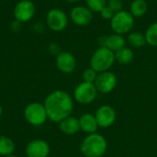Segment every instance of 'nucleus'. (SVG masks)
Listing matches in <instances>:
<instances>
[{
  "label": "nucleus",
  "mask_w": 157,
  "mask_h": 157,
  "mask_svg": "<svg viewBox=\"0 0 157 157\" xmlns=\"http://www.w3.org/2000/svg\"><path fill=\"white\" fill-rule=\"evenodd\" d=\"M48 119L53 122H61L71 116L74 109L73 98L63 90H55L49 94L44 101Z\"/></svg>",
  "instance_id": "1"
},
{
  "label": "nucleus",
  "mask_w": 157,
  "mask_h": 157,
  "mask_svg": "<svg viewBox=\"0 0 157 157\" xmlns=\"http://www.w3.org/2000/svg\"><path fill=\"white\" fill-rule=\"evenodd\" d=\"M108 148V143L104 136L99 133L88 134L81 143L80 151L85 157L103 156Z\"/></svg>",
  "instance_id": "2"
},
{
  "label": "nucleus",
  "mask_w": 157,
  "mask_h": 157,
  "mask_svg": "<svg viewBox=\"0 0 157 157\" xmlns=\"http://www.w3.org/2000/svg\"><path fill=\"white\" fill-rule=\"evenodd\" d=\"M115 52L101 46L95 51L90 59V67L98 73L109 71L115 63Z\"/></svg>",
  "instance_id": "3"
},
{
  "label": "nucleus",
  "mask_w": 157,
  "mask_h": 157,
  "mask_svg": "<svg viewBox=\"0 0 157 157\" xmlns=\"http://www.w3.org/2000/svg\"><path fill=\"white\" fill-rule=\"evenodd\" d=\"M134 17L126 10H121L114 14L110 19V28L114 33L124 35L129 33L134 27Z\"/></svg>",
  "instance_id": "4"
},
{
  "label": "nucleus",
  "mask_w": 157,
  "mask_h": 157,
  "mask_svg": "<svg viewBox=\"0 0 157 157\" xmlns=\"http://www.w3.org/2000/svg\"><path fill=\"white\" fill-rule=\"evenodd\" d=\"M24 117L26 121L33 126L42 125L48 119L44 105L39 102H32L29 104L25 108Z\"/></svg>",
  "instance_id": "5"
},
{
  "label": "nucleus",
  "mask_w": 157,
  "mask_h": 157,
  "mask_svg": "<svg viewBox=\"0 0 157 157\" xmlns=\"http://www.w3.org/2000/svg\"><path fill=\"white\" fill-rule=\"evenodd\" d=\"M47 27L55 32L64 30L68 25V17L66 13L60 8H52L46 15Z\"/></svg>",
  "instance_id": "6"
},
{
  "label": "nucleus",
  "mask_w": 157,
  "mask_h": 157,
  "mask_svg": "<svg viewBox=\"0 0 157 157\" xmlns=\"http://www.w3.org/2000/svg\"><path fill=\"white\" fill-rule=\"evenodd\" d=\"M98 95V90L93 83L82 82L80 83L74 91V98L80 104H90L92 103Z\"/></svg>",
  "instance_id": "7"
},
{
  "label": "nucleus",
  "mask_w": 157,
  "mask_h": 157,
  "mask_svg": "<svg viewBox=\"0 0 157 157\" xmlns=\"http://www.w3.org/2000/svg\"><path fill=\"white\" fill-rule=\"evenodd\" d=\"M36 6L31 0H20L14 7L13 15L16 20L20 23L29 21L35 15Z\"/></svg>",
  "instance_id": "8"
},
{
  "label": "nucleus",
  "mask_w": 157,
  "mask_h": 157,
  "mask_svg": "<svg viewBox=\"0 0 157 157\" xmlns=\"http://www.w3.org/2000/svg\"><path fill=\"white\" fill-rule=\"evenodd\" d=\"M117 76L110 71L98 73V77L95 81V86L98 92L102 94H109L112 92L117 86Z\"/></svg>",
  "instance_id": "9"
},
{
  "label": "nucleus",
  "mask_w": 157,
  "mask_h": 157,
  "mask_svg": "<svg viewBox=\"0 0 157 157\" xmlns=\"http://www.w3.org/2000/svg\"><path fill=\"white\" fill-rule=\"evenodd\" d=\"M95 117L98 127L107 129L114 124L116 121V111L109 105H102L97 109Z\"/></svg>",
  "instance_id": "10"
},
{
  "label": "nucleus",
  "mask_w": 157,
  "mask_h": 157,
  "mask_svg": "<svg viewBox=\"0 0 157 157\" xmlns=\"http://www.w3.org/2000/svg\"><path fill=\"white\" fill-rule=\"evenodd\" d=\"M70 18L77 26H87L93 20V12L86 6H77L71 10Z\"/></svg>",
  "instance_id": "11"
},
{
  "label": "nucleus",
  "mask_w": 157,
  "mask_h": 157,
  "mask_svg": "<svg viewBox=\"0 0 157 157\" xmlns=\"http://www.w3.org/2000/svg\"><path fill=\"white\" fill-rule=\"evenodd\" d=\"M56 66L62 73L71 74L75 70L76 59L69 52H61L56 55Z\"/></svg>",
  "instance_id": "12"
},
{
  "label": "nucleus",
  "mask_w": 157,
  "mask_h": 157,
  "mask_svg": "<svg viewBox=\"0 0 157 157\" xmlns=\"http://www.w3.org/2000/svg\"><path fill=\"white\" fill-rule=\"evenodd\" d=\"M25 151L28 157H48L51 150L47 142L37 139L29 143Z\"/></svg>",
  "instance_id": "13"
},
{
  "label": "nucleus",
  "mask_w": 157,
  "mask_h": 157,
  "mask_svg": "<svg viewBox=\"0 0 157 157\" xmlns=\"http://www.w3.org/2000/svg\"><path fill=\"white\" fill-rule=\"evenodd\" d=\"M101 44H102V46L108 48L109 50L112 51L113 52H116L117 51L125 47L126 40L124 39L123 35L113 33L107 37H104Z\"/></svg>",
  "instance_id": "14"
},
{
  "label": "nucleus",
  "mask_w": 157,
  "mask_h": 157,
  "mask_svg": "<svg viewBox=\"0 0 157 157\" xmlns=\"http://www.w3.org/2000/svg\"><path fill=\"white\" fill-rule=\"evenodd\" d=\"M80 122V128L81 131L85 132L87 134L95 133L97 132L98 129V124L96 120L95 115H92L91 113H85L79 118Z\"/></svg>",
  "instance_id": "15"
},
{
  "label": "nucleus",
  "mask_w": 157,
  "mask_h": 157,
  "mask_svg": "<svg viewBox=\"0 0 157 157\" xmlns=\"http://www.w3.org/2000/svg\"><path fill=\"white\" fill-rule=\"evenodd\" d=\"M59 126L60 130L67 135H74L81 130L79 119L73 116H69L63 120L59 122Z\"/></svg>",
  "instance_id": "16"
},
{
  "label": "nucleus",
  "mask_w": 157,
  "mask_h": 157,
  "mask_svg": "<svg viewBox=\"0 0 157 157\" xmlns=\"http://www.w3.org/2000/svg\"><path fill=\"white\" fill-rule=\"evenodd\" d=\"M133 58L134 53L132 50L126 46L115 52V60L121 64H129L133 61Z\"/></svg>",
  "instance_id": "17"
},
{
  "label": "nucleus",
  "mask_w": 157,
  "mask_h": 157,
  "mask_svg": "<svg viewBox=\"0 0 157 157\" xmlns=\"http://www.w3.org/2000/svg\"><path fill=\"white\" fill-rule=\"evenodd\" d=\"M130 12L134 17H142L148 9V5L145 0H133L131 4Z\"/></svg>",
  "instance_id": "18"
},
{
  "label": "nucleus",
  "mask_w": 157,
  "mask_h": 157,
  "mask_svg": "<svg viewBox=\"0 0 157 157\" xmlns=\"http://www.w3.org/2000/svg\"><path fill=\"white\" fill-rule=\"evenodd\" d=\"M127 40L129 44L134 48H141L144 46L145 44H147L145 35L139 31L131 32L127 37Z\"/></svg>",
  "instance_id": "19"
},
{
  "label": "nucleus",
  "mask_w": 157,
  "mask_h": 157,
  "mask_svg": "<svg viewBox=\"0 0 157 157\" xmlns=\"http://www.w3.org/2000/svg\"><path fill=\"white\" fill-rule=\"evenodd\" d=\"M14 150H15L14 142L6 136H0V155L2 156L11 155Z\"/></svg>",
  "instance_id": "20"
},
{
  "label": "nucleus",
  "mask_w": 157,
  "mask_h": 157,
  "mask_svg": "<svg viewBox=\"0 0 157 157\" xmlns=\"http://www.w3.org/2000/svg\"><path fill=\"white\" fill-rule=\"evenodd\" d=\"M144 35L147 44L153 47H157V22L151 24L147 28Z\"/></svg>",
  "instance_id": "21"
},
{
  "label": "nucleus",
  "mask_w": 157,
  "mask_h": 157,
  "mask_svg": "<svg viewBox=\"0 0 157 157\" xmlns=\"http://www.w3.org/2000/svg\"><path fill=\"white\" fill-rule=\"evenodd\" d=\"M108 0H86V6L92 12H100L106 6Z\"/></svg>",
  "instance_id": "22"
},
{
  "label": "nucleus",
  "mask_w": 157,
  "mask_h": 157,
  "mask_svg": "<svg viewBox=\"0 0 157 157\" xmlns=\"http://www.w3.org/2000/svg\"><path fill=\"white\" fill-rule=\"evenodd\" d=\"M98 73L96 70H94L93 68H91V67L86 68L83 73V80H84V82L94 84L98 77Z\"/></svg>",
  "instance_id": "23"
},
{
  "label": "nucleus",
  "mask_w": 157,
  "mask_h": 157,
  "mask_svg": "<svg viewBox=\"0 0 157 157\" xmlns=\"http://www.w3.org/2000/svg\"><path fill=\"white\" fill-rule=\"evenodd\" d=\"M107 6L114 12H120L123 8V2L122 0H108Z\"/></svg>",
  "instance_id": "24"
},
{
  "label": "nucleus",
  "mask_w": 157,
  "mask_h": 157,
  "mask_svg": "<svg viewBox=\"0 0 157 157\" xmlns=\"http://www.w3.org/2000/svg\"><path fill=\"white\" fill-rule=\"evenodd\" d=\"M99 13H100L102 18H104V19H109V20H110V19L113 17L114 14H115L108 6H106Z\"/></svg>",
  "instance_id": "25"
},
{
  "label": "nucleus",
  "mask_w": 157,
  "mask_h": 157,
  "mask_svg": "<svg viewBox=\"0 0 157 157\" xmlns=\"http://www.w3.org/2000/svg\"><path fill=\"white\" fill-rule=\"evenodd\" d=\"M49 52H50L52 54H54V55H58V54L61 52L60 47H59L56 43H54V42H52V43H51V44L49 45Z\"/></svg>",
  "instance_id": "26"
},
{
  "label": "nucleus",
  "mask_w": 157,
  "mask_h": 157,
  "mask_svg": "<svg viewBox=\"0 0 157 157\" xmlns=\"http://www.w3.org/2000/svg\"><path fill=\"white\" fill-rule=\"evenodd\" d=\"M20 27H21V23L17 20H13L10 24V29L14 32H17L20 29Z\"/></svg>",
  "instance_id": "27"
},
{
  "label": "nucleus",
  "mask_w": 157,
  "mask_h": 157,
  "mask_svg": "<svg viewBox=\"0 0 157 157\" xmlns=\"http://www.w3.org/2000/svg\"><path fill=\"white\" fill-rule=\"evenodd\" d=\"M66 2H69V3H77L79 2L80 0H65Z\"/></svg>",
  "instance_id": "28"
},
{
  "label": "nucleus",
  "mask_w": 157,
  "mask_h": 157,
  "mask_svg": "<svg viewBox=\"0 0 157 157\" xmlns=\"http://www.w3.org/2000/svg\"><path fill=\"white\" fill-rule=\"evenodd\" d=\"M2 111H3V110H2V107L0 106V117H1V115H2Z\"/></svg>",
  "instance_id": "29"
},
{
  "label": "nucleus",
  "mask_w": 157,
  "mask_h": 157,
  "mask_svg": "<svg viewBox=\"0 0 157 157\" xmlns=\"http://www.w3.org/2000/svg\"><path fill=\"white\" fill-rule=\"evenodd\" d=\"M6 157H17L16 155H8V156H6Z\"/></svg>",
  "instance_id": "30"
}]
</instances>
